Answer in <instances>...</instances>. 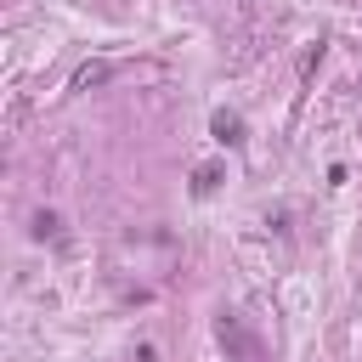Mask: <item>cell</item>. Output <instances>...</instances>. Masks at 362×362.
<instances>
[{"label": "cell", "instance_id": "obj_3", "mask_svg": "<svg viewBox=\"0 0 362 362\" xmlns=\"http://www.w3.org/2000/svg\"><path fill=\"white\" fill-rule=\"evenodd\" d=\"M28 232H34V238H40V243H57V238H62V215H57V209H40V215H34V226H28Z\"/></svg>", "mask_w": 362, "mask_h": 362}, {"label": "cell", "instance_id": "obj_4", "mask_svg": "<svg viewBox=\"0 0 362 362\" xmlns=\"http://www.w3.org/2000/svg\"><path fill=\"white\" fill-rule=\"evenodd\" d=\"M215 187H221V164H198L192 170V198H209Z\"/></svg>", "mask_w": 362, "mask_h": 362}, {"label": "cell", "instance_id": "obj_2", "mask_svg": "<svg viewBox=\"0 0 362 362\" xmlns=\"http://www.w3.org/2000/svg\"><path fill=\"white\" fill-rule=\"evenodd\" d=\"M107 79H113V62H85L74 74V90H90V85H107Z\"/></svg>", "mask_w": 362, "mask_h": 362}, {"label": "cell", "instance_id": "obj_5", "mask_svg": "<svg viewBox=\"0 0 362 362\" xmlns=\"http://www.w3.org/2000/svg\"><path fill=\"white\" fill-rule=\"evenodd\" d=\"M317 62H322V40H317V45H305V57H300V79H311V74H317Z\"/></svg>", "mask_w": 362, "mask_h": 362}, {"label": "cell", "instance_id": "obj_1", "mask_svg": "<svg viewBox=\"0 0 362 362\" xmlns=\"http://www.w3.org/2000/svg\"><path fill=\"white\" fill-rule=\"evenodd\" d=\"M209 136H215L221 147H243V119H238L232 107H215V113H209Z\"/></svg>", "mask_w": 362, "mask_h": 362}, {"label": "cell", "instance_id": "obj_6", "mask_svg": "<svg viewBox=\"0 0 362 362\" xmlns=\"http://www.w3.org/2000/svg\"><path fill=\"white\" fill-rule=\"evenodd\" d=\"M356 90H362V85H356Z\"/></svg>", "mask_w": 362, "mask_h": 362}]
</instances>
